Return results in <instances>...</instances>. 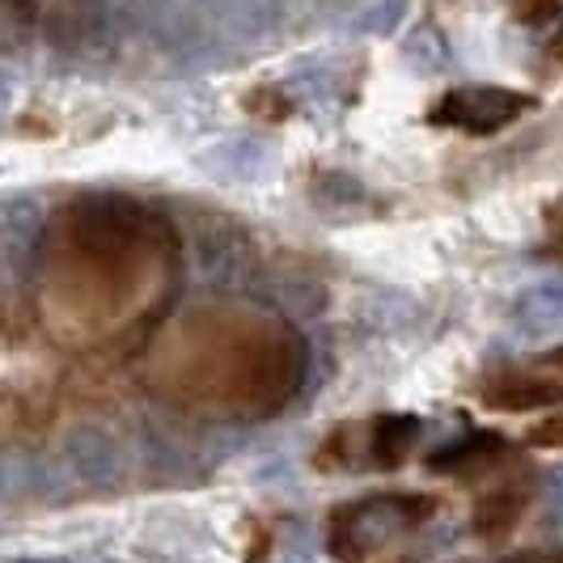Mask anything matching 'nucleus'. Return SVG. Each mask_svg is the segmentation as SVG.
I'll list each match as a JSON object with an SVG mask.
<instances>
[{
  "instance_id": "obj_1",
  "label": "nucleus",
  "mask_w": 563,
  "mask_h": 563,
  "mask_svg": "<svg viewBox=\"0 0 563 563\" xmlns=\"http://www.w3.org/2000/svg\"><path fill=\"white\" fill-rule=\"evenodd\" d=\"M483 398L492 407H512V411H526V407H547L563 398V352L555 361H547L534 373H505L492 382V390H483Z\"/></svg>"
}]
</instances>
